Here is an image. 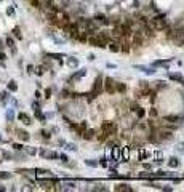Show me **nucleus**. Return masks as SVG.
Returning <instances> with one entry per match:
<instances>
[{
    "mask_svg": "<svg viewBox=\"0 0 184 192\" xmlns=\"http://www.w3.org/2000/svg\"><path fill=\"white\" fill-rule=\"evenodd\" d=\"M167 37H168V40H171L178 46H184V26L175 27V29H168Z\"/></svg>",
    "mask_w": 184,
    "mask_h": 192,
    "instance_id": "nucleus-1",
    "label": "nucleus"
},
{
    "mask_svg": "<svg viewBox=\"0 0 184 192\" xmlns=\"http://www.w3.org/2000/svg\"><path fill=\"white\" fill-rule=\"evenodd\" d=\"M149 24L152 26V29H155V30H165V29H168V21H167V18L163 16V14H157V16H154L149 21Z\"/></svg>",
    "mask_w": 184,
    "mask_h": 192,
    "instance_id": "nucleus-2",
    "label": "nucleus"
},
{
    "mask_svg": "<svg viewBox=\"0 0 184 192\" xmlns=\"http://www.w3.org/2000/svg\"><path fill=\"white\" fill-rule=\"evenodd\" d=\"M64 32H66V35H67V37H72V38H75L77 37V34H79V29H77V24L75 22H66L64 26Z\"/></svg>",
    "mask_w": 184,
    "mask_h": 192,
    "instance_id": "nucleus-3",
    "label": "nucleus"
},
{
    "mask_svg": "<svg viewBox=\"0 0 184 192\" xmlns=\"http://www.w3.org/2000/svg\"><path fill=\"white\" fill-rule=\"evenodd\" d=\"M101 131H104L107 136H111L117 131V127H115L114 122H103L101 123Z\"/></svg>",
    "mask_w": 184,
    "mask_h": 192,
    "instance_id": "nucleus-4",
    "label": "nucleus"
},
{
    "mask_svg": "<svg viewBox=\"0 0 184 192\" xmlns=\"http://www.w3.org/2000/svg\"><path fill=\"white\" fill-rule=\"evenodd\" d=\"M103 88L107 93H115V82L112 80L111 77H107V79L103 80Z\"/></svg>",
    "mask_w": 184,
    "mask_h": 192,
    "instance_id": "nucleus-5",
    "label": "nucleus"
},
{
    "mask_svg": "<svg viewBox=\"0 0 184 192\" xmlns=\"http://www.w3.org/2000/svg\"><path fill=\"white\" fill-rule=\"evenodd\" d=\"M87 42H88L90 45H93V46H98V48H106V46H107V43H104V42L101 40V38H98V37H96V35L90 37Z\"/></svg>",
    "mask_w": 184,
    "mask_h": 192,
    "instance_id": "nucleus-6",
    "label": "nucleus"
},
{
    "mask_svg": "<svg viewBox=\"0 0 184 192\" xmlns=\"http://www.w3.org/2000/svg\"><path fill=\"white\" fill-rule=\"evenodd\" d=\"M101 90H103V77L99 75L95 82H93V95H95V96L99 95Z\"/></svg>",
    "mask_w": 184,
    "mask_h": 192,
    "instance_id": "nucleus-7",
    "label": "nucleus"
},
{
    "mask_svg": "<svg viewBox=\"0 0 184 192\" xmlns=\"http://www.w3.org/2000/svg\"><path fill=\"white\" fill-rule=\"evenodd\" d=\"M40 155L43 159H59V154L58 152H54V151H45V149H42L40 151Z\"/></svg>",
    "mask_w": 184,
    "mask_h": 192,
    "instance_id": "nucleus-8",
    "label": "nucleus"
},
{
    "mask_svg": "<svg viewBox=\"0 0 184 192\" xmlns=\"http://www.w3.org/2000/svg\"><path fill=\"white\" fill-rule=\"evenodd\" d=\"M38 184H40L43 189H51V186L58 184L56 179H38Z\"/></svg>",
    "mask_w": 184,
    "mask_h": 192,
    "instance_id": "nucleus-9",
    "label": "nucleus"
},
{
    "mask_svg": "<svg viewBox=\"0 0 184 192\" xmlns=\"http://www.w3.org/2000/svg\"><path fill=\"white\" fill-rule=\"evenodd\" d=\"M93 19H95V21H96L99 26H109V24H111V21H109V19L104 16V14H101V13H98Z\"/></svg>",
    "mask_w": 184,
    "mask_h": 192,
    "instance_id": "nucleus-10",
    "label": "nucleus"
},
{
    "mask_svg": "<svg viewBox=\"0 0 184 192\" xmlns=\"http://www.w3.org/2000/svg\"><path fill=\"white\" fill-rule=\"evenodd\" d=\"M168 77H170V80L178 82V83L184 85V75H181V74H178V72H168Z\"/></svg>",
    "mask_w": 184,
    "mask_h": 192,
    "instance_id": "nucleus-11",
    "label": "nucleus"
},
{
    "mask_svg": "<svg viewBox=\"0 0 184 192\" xmlns=\"http://www.w3.org/2000/svg\"><path fill=\"white\" fill-rule=\"evenodd\" d=\"M157 135H159V139L167 141V139H171L173 133H171V130H159V131H157Z\"/></svg>",
    "mask_w": 184,
    "mask_h": 192,
    "instance_id": "nucleus-12",
    "label": "nucleus"
},
{
    "mask_svg": "<svg viewBox=\"0 0 184 192\" xmlns=\"http://www.w3.org/2000/svg\"><path fill=\"white\" fill-rule=\"evenodd\" d=\"M18 119L21 120V122L24 123V125H30V123H32V119H30V115H29V114H26V112H19V114H18Z\"/></svg>",
    "mask_w": 184,
    "mask_h": 192,
    "instance_id": "nucleus-13",
    "label": "nucleus"
},
{
    "mask_svg": "<svg viewBox=\"0 0 184 192\" xmlns=\"http://www.w3.org/2000/svg\"><path fill=\"white\" fill-rule=\"evenodd\" d=\"M135 69H138V70H143L144 74H147V75H152V74H155V69L154 67H149V66H135Z\"/></svg>",
    "mask_w": 184,
    "mask_h": 192,
    "instance_id": "nucleus-14",
    "label": "nucleus"
},
{
    "mask_svg": "<svg viewBox=\"0 0 184 192\" xmlns=\"http://www.w3.org/2000/svg\"><path fill=\"white\" fill-rule=\"evenodd\" d=\"M107 45H109V50H111L112 53H119V51H120V42H117V40H111Z\"/></svg>",
    "mask_w": 184,
    "mask_h": 192,
    "instance_id": "nucleus-15",
    "label": "nucleus"
},
{
    "mask_svg": "<svg viewBox=\"0 0 184 192\" xmlns=\"http://www.w3.org/2000/svg\"><path fill=\"white\" fill-rule=\"evenodd\" d=\"M95 135H96V131L90 128V130H85L83 133H82V138H83L85 141H90V139H93V138H95Z\"/></svg>",
    "mask_w": 184,
    "mask_h": 192,
    "instance_id": "nucleus-16",
    "label": "nucleus"
},
{
    "mask_svg": "<svg viewBox=\"0 0 184 192\" xmlns=\"http://www.w3.org/2000/svg\"><path fill=\"white\" fill-rule=\"evenodd\" d=\"M170 64H171V59H160V61H155L154 62L155 67H159V66H162V67H168Z\"/></svg>",
    "mask_w": 184,
    "mask_h": 192,
    "instance_id": "nucleus-17",
    "label": "nucleus"
},
{
    "mask_svg": "<svg viewBox=\"0 0 184 192\" xmlns=\"http://www.w3.org/2000/svg\"><path fill=\"white\" fill-rule=\"evenodd\" d=\"M16 133H18V138L19 139H22V141H29V133L27 131H24V130H16Z\"/></svg>",
    "mask_w": 184,
    "mask_h": 192,
    "instance_id": "nucleus-18",
    "label": "nucleus"
},
{
    "mask_svg": "<svg viewBox=\"0 0 184 192\" xmlns=\"http://www.w3.org/2000/svg\"><path fill=\"white\" fill-rule=\"evenodd\" d=\"M115 191H125V192H133V189H131V187L130 186H128V184H117V186H115Z\"/></svg>",
    "mask_w": 184,
    "mask_h": 192,
    "instance_id": "nucleus-19",
    "label": "nucleus"
},
{
    "mask_svg": "<svg viewBox=\"0 0 184 192\" xmlns=\"http://www.w3.org/2000/svg\"><path fill=\"white\" fill-rule=\"evenodd\" d=\"M10 159H13V155H11L10 152L0 151V162H5V160H10Z\"/></svg>",
    "mask_w": 184,
    "mask_h": 192,
    "instance_id": "nucleus-20",
    "label": "nucleus"
},
{
    "mask_svg": "<svg viewBox=\"0 0 184 192\" xmlns=\"http://www.w3.org/2000/svg\"><path fill=\"white\" fill-rule=\"evenodd\" d=\"M85 75H87V70H85V69H80L79 72H75V74L72 75V80H79V79H82V77H85Z\"/></svg>",
    "mask_w": 184,
    "mask_h": 192,
    "instance_id": "nucleus-21",
    "label": "nucleus"
},
{
    "mask_svg": "<svg viewBox=\"0 0 184 192\" xmlns=\"http://www.w3.org/2000/svg\"><path fill=\"white\" fill-rule=\"evenodd\" d=\"M67 66L69 67H77V66H79V59H75V58H67Z\"/></svg>",
    "mask_w": 184,
    "mask_h": 192,
    "instance_id": "nucleus-22",
    "label": "nucleus"
},
{
    "mask_svg": "<svg viewBox=\"0 0 184 192\" xmlns=\"http://www.w3.org/2000/svg\"><path fill=\"white\" fill-rule=\"evenodd\" d=\"M165 120L167 122H171V123H175V122H179V120H183L179 115H167L165 117Z\"/></svg>",
    "mask_w": 184,
    "mask_h": 192,
    "instance_id": "nucleus-23",
    "label": "nucleus"
},
{
    "mask_svg": "<svg viewBox=\"0 0 184 192\" xmlns=\"http://www.w3.org/2000/svg\"><path fill=\"white\" fill-rule=\"evenodd\" d=\"M115 91L125 93V91H127V85H125V83H115Z\"/></svg>",
    "mask_w": 184,
    "mask_h": 192,
    "instance_id": "nucleus-24",
    "label": "nucleus"
},
{
    "mask_svg": "<svg viewBox=\"0 0 184 192\" xmlns=\"http://www.w3.org/2000/svg\"><path fill=\"white\" fill-rule=\"evenodd\" d=\"M168 165H170L171 168H176V167H179V160L176 157H171L170 160H168Z\"/></svg>",
    "mask_w": 184,
    "mask_h": 192,
    "instance_id": "nucleus-25",
    "label": "nucleus"
},
{
    "mask_svg": "<svg viewBox=\"0 0 184 192\" xmlns=\"http://www.w3.org/2000/svg\"><path fill=\"white\" fill-rule=\"evenodd\" d=\"M135 112H136V117H138V119H144V117H146V111H144L143 107H138Z\"/></svg>",
    "mask_w": 184,
    "mask_h": 192,
    "instance_id": "nucleus-26",
    "label": "nucleus"
},
{
    "mask_svg": "<svg viewBox=\"0 0 184 192\" xmlns=\"http://www.w3.org/2000/svg\"><path fill=\"white\" fill-rule=\"evenodd\" d=\"M70 189H75V183H66L64 187H61V191H70Z\"/></svg>",
    "mask_w": 184,
    "mask_h": 192,
    "instance_id": "nucleus-27",
    "label": "nucleus"
},
{
    "mask_svg": "<svg viewBox=\"0 0 184 192\" xmlns=\"http://www.w3.org/2000/svg\"><path fill=\"white\" fill-rule=\"evenodd\" d=\"M7 45L10 46L11 50H13V53H16V48H14V40L11 37H7Z\"/></svg>",
    "mask_w": 184,
    "mask_h": 192,
    "instance_id": "nucleus-28",
    "label": "nucleus"
},
{
    "mask_svg": "<svg viewBox=\"0 0 184 192\" xmlns=\"http://www.w3.org/2000/svg\"><path fill=\"white\" fill-rule=\"evenodd\" d=\"M8 90H10V91H16V90H18V85H16V82H14V80L8 82Z\"/></svg>",
    "mask_w": 184,
    "mask_h": 192,
    "instance_id": "nucleus-29",
    "label": "nucleus"
},
{
    "mask_svg": "<svg viewBox=\"0 0 184 192\" xmlns=\"http://www.w3.org/2000/svg\"><path fill=\"white\" fill-rule=\"evenodd\" d=\"M10 98V95H8V91H2L0 93V101L2 103H7V99Z\"/></svg>",
    "mask_w": 184,
    "mask_h": 192,
    "instance_id": "nucleus-30",
    "label": "nucleus"
},
{
    "mask_svg": "<svg viewBox=\"0 0 184 192\" xmlns=\"http://www.w3.org/2000/svg\"><path fill=\"white\" fill-rule=\"evenodd\" d=\"M13 119H14L13 109H8V112H7V120H8V122H13Z\"/></svg>",
    "mask_w": 184,
    "mask_h": 192,
    "instance_id": "nucleus-31",
    "label": "nucleus"
},
{
    "mask_svg": "<svg viewBox=\"0 0 184 192\" xmlns=\"http://www.w3.org/2000/svg\"><path fill=\"white\" fill-rule=\"evenodd\" d=\"M35 117H37L40 122H45V115H43V114H42L40 111H38V109H35Z\"/></svg>",
    "mask_w": 184,
    "mask_h": 192,
    "instance_id": "nucleus-32",
    "label": "nucleus"
},
{
    "mask_svg": "<svg viewBox=\"0 0 184 192\" xmlns=\"http://www.w3.org/2000/svg\"><path fill=\"white\" fill-rule=\"evenodd\" d=\"M13 34H14V37H16V38H19V40L22 38V35H21V30H19V27H14V29H13Z\"/></svg>",
    "mask_w": 184,
    "mask_h": 192,
    "instance_id": "nucleus-33",
    "label": "nucleus"
},
{
    "mask_svg": "<svg viewBox=\"0 0 184 192\" xmlns=\"http://www.w3.org/2000/svg\"><path fill=\"white\" fill-rule=\"evenodd\" d=\"M146 157H149V152H147V151H144V149H143V151L139 152V160H144Z\"/></svg>",
    "mask_w": 184,
    "mask_h": 192,
    "instance_id": "nucleus-34",
    "label": "nucleus"
},
{
    "mask_svg": "<svg viewBox=\"0 0 184 192\" xmlns=\"http://www.w3.org/2000/svg\"><path fill=\"white\" fill-rule=\"evenodd\" d=\"M11 178V173H7V171H0V179H8Z\"/></svg>",
    "mask_w": 184,
    "mask_h": 192,
    "instance_id": "nucleus-35",
    "label": "nucleus"
},
{
    "mask_svg": "<svg viewBox=\"0 0 184 192\" xmlns=\"http://www.w3.org/2000/svg\"><path fill=\"white\" fill-rule=\"evenodd\" d=\"M48 56H50V58H53V59H58V61H59L61 58H64V54H58V53H51V54H48Z\"/></svg>",
    "mask_w": 184,
    "mask_h": 192,
    "instance_id": "nucleus-36",
    "label": "nucleus"
},
{
    "mask_svg": "<svg viewBox=\"0 0 184 192\" xmlns=\"http://www.w3.org/2000/svg\"><path fill=\"white\" fill-rule=\"evenodd\" d=\"M24 149H26V152H27L29 155H35V154H37V151H35L34 147H24Z\"/></svg>",
    "mask_w": 184,
    "mask_h": 192,
    "instance_id": "nucleus-37",
    "label": "nucleus"
},
{
    "mask_svg": "<svg viewBox=\"0 0 184 192\" xmlns=\"http://www.w3.org/2000/svg\"><path fill=\"white\" fill-rule=\"evenodd\" d=\"M35 74H37V75H43V74H45V67H43V66L37 67V70H35Z\"/></svg>",
    "mask_w": 184,
    "mask_h": 192,
    "instance_id": "nucleus-38",
    "label": "nucleus"
},
{
    "mask_svg": "<svg viewBox=\"0 0 184 192\" xmlns=\"http://www.w3.org/2000/svg\"><path fill=\"white\" fill-rule=\"evenodd\" d=\"M85 165H88V167H98V162H95V160H85Z\"/></svg>",
    "mask_w": 184,
    "mask_h": 192,
    "instance_id": "nucleus-39",
    "label": "nucleus"
},
{
    "mask_svg": "<svg viewBox=\"0 0 184 192\" xmlns=\"http://www.w3.org/2000/svg\"><path fill=\"white\" fill-rule=\"evenodd\" d=\"M66 146H67V147H66L67 151H77V146H75V144H66Z\"/></svg>",
    "mask_w": 184,
    "mask_h": 192,
    "instance_id": "nucleus-40",
    "label": "nucleus"
},
{
    "mask_svg": "<svg viewBox=\"0 0 184 192\" xmlns=\"http://www.w3.org/2000/svg\"><path fill=\"white\" fill-rule=\"evenodd\" d=\"M155 83H157V88H165L167 87V83H165V82H155Z\"/></svg>",
    "mask_w": 184,
    "mask_h": 192,
    "instance_id": "nucleus-41",
    "label": "nucleus"
},
{
    "mask_svg": "<svg viewBox=\"0 0 184 192\" xmlns=\"http://www.w3.org/2000/svg\"><path fill=\"white\" fill-rule=\"evenodd\" d=\"M59 159H61L64 163H67V160H69V159H67V155H66V154H59Z\"/></svg>",
    "mask_w": 184,
    "mask_h": 192,
    "instance_id": "nucleus-42",
    "label": "nucleus"
},
{
    "mask_svg": "<svg viewBox=\"0 0 184 192\" xmlns=\"http://www.w3.org/2000/svg\"><path fill=\"white\" fill-rule=\"evenodd\" d=\"M50 96H51V88H46V90H45V98L48 99Z\"/></svg>",
    "mask_w": 184,
    "mask_h": 192,
    "instance_id": "nucleus-43",
    "label": "nucleus"
},
{
    "mask_svg": "<svg viewBox=\"0 0 184 192\" xmlns=\"http://www.w3.org/2000/svg\"><path fill=\"white\" fill-rule=\"evenodd\" d=\"M13 147H14V149H16V151H22V149H24V147H22V146H21V144H16V143H14V144H13Z\"/></svg>",
    "mask_w": 184,
    "mask_h": 192,
    "instance_id": "nucleus-44",
    "label": "nucleus"
},
{
    "mask_svg": "<svg viewBox=\"0 0 184 192\" xmlns=\"http://www.w3.org/2000/svg\"><path fill=\"white\" fill-rule=\"evenodd\" d=\"M35 171H37L38 175H48V173H50L48 170H35Z\"/></svg>",
    "mask_w": 184,
    "mask_h": 192,
    "instance_id": "nucleus-45",
    "label": "nucleus"
},
{
    "mask_svg": "<svg viewBox=\"0 0 184 192\" xmlns=\"http://www.w3.org/2000/svg\"><path fill=\"white\" fill-rule=\"evenodd\" d=\"M160 189H162V191H165V192H171V191H173V189H171L170 186H165V187L162 186V187H160Z\"/></svg>",
    "mask_w": 184,
    "mask_h": 192,
    "instance_id": "nucleus-46",
    "label": "nucleus"
},
{
    "mask_svg": "<svg viewBox=\"0 0 184 192\" xmlns=\"http://www.w3.org/2000/svg\"><path fill=\"white\" fill-rule=\"evenodd\" d=\"M138 107H139V106H138V104H135V103H133V104L130 106V109H131L133 112H135V111H136V109H138Z\"/></svg>",
    "mask_w": 184,
    "mask_h": 192,
    "instance_id": "nucleus-47",
    "label": "nucleus"
},
{
    "mask_svg": "<svg viewBox=\"0 0 184 192\" xmlns=\"http://www.w3.org/2000/svg\"><path fill=\"white\" fill-rule=\"evenodd\" d=\"M42 136H43V138H46V139H48V138H50V133L43 130V131H42Z\"/></svg>",
    "mask_w": 184,
    "mask_h": 192,
    "instance_id": "nucleus-48",
    "label": "nucleus"
},
{
    "mask_svg": "<svg viewBox=\"0 0 184 192\" xmlns=\"http://www.w3.org/2000/svg\"><path fill=\"white\" fill-rule=\"evenodd\" d=\"M27 72H29V74H32V72H34V66H30V64L27 66Z\"/></svg>",
    "mask_w": 184,
    "mask_h": 192,
    "instance_id": "nucleus-49",
    "label": "nucleus"
},
{
    "mask_svg": "<svg viewBox=\"0 0 184 192\" xmlns=\"http://www.w3.org/2000/svg\"><path fill=\"white\" fill-rule=\"evenodd\" d=\"M178 151H184V143H181V144H178Z\"/></svg>",
    "mask_w": 184,
    "mask_h": 192,
    "instance_id": "nucleus-50",
    "label": "nucleus"
},
{
    "mask_svg": "<svg viewBox=\"0 0 184 192\" xmlns=\"http://www.w3.org/2000/svg\"><path fill=\"white\" fill-rule=\"evenodd\" d=\"M107 67H109V69H115L117 66H115V64H111V62H107Z\"/></svg>",
    "mask_w": 184,
    "mask_h": 192,
    "instance_id": "nucleus-51",
    "label": "nucleus"
},
{
    "mask_svg": "<svg viewBox=\"0 0 184 192\" xmlns=\"http://www.w3.org/2000/svg\"><path fill=\"white\" fill-rule=\"evenodd\" d=\"M7 13H8V14H13L14 10H13V8H8V10H7Z\"/></svg>",
    "mask_w": 184,
    "mask_h": 192,
    "instance_id": "nucleus-52",
    "label": "nucleus"
},
{
    "mask_svg": "<svg viewBox=\"0 0 184 192\" xmlns=\"http://www.w3.org/2000/svg\"><path fill=\"white\" fill-rule=\"evenodd\" d=\"M5 58H7V56H5V53H0V61H3Z\"/></svg>",
    "mask_w": 184,
    "mask_h": 192,
    "instance_id": "nucleus-53",
    "label": "nucleus"
},
{
    "mask_svg": "<svg viewBox=\"0 0 184 192\" xmlns=\"http://www.w3.org/2000/svg\"><path fill=\"white\" fill-rule=\"evenodd\" d=\"M0 191H5V187H3V186H0Z\"/></svg>",
    "mask_w": 184,
    "mask_h": 192,
    "instance_id": "nucleus-54",
    "label": "nucleus"
},
{
    "mask_svg": "<svg viewBox=\"0 0 184 192\" xmlns=\"http://www.w3.org/2000/svg\"><path fill=\"white\" fill-rule=\"evenodd\" d=\"M0 139H2V138H0Z\"/></svg>",
    "mask_w": 184,
    "mask_h": 192,
    "instance_id": "nucleus-55",
    "label": "nucleus"
}]
</instances>
